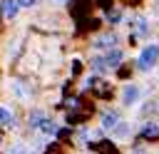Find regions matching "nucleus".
Returning <instances> with one entry per match:
<instances>
[{"label":"nucleus","mask_w":159,"mask_h":154,"mask_svg":"<svg viewBox=\"0 0 159 154\" xmlns=\"http://www.w3.org/2000/svg\"><path fill=\"white\" fill-rule=\"evenodd\" d=\"M132 154H144V149H134V152H132Z\"/></svg>","instance_id":"f3484780"},{"label":"nucleus","mask_w":159,"mask_h":154,"mask_svg":"<svg viewBox=\"0 0 159 154\" xmlns=\"http://www.w3.org/2000/svg\"><path fill=\"white\" fill-rule=\"evenodd\" d=\"M119 62H122V52H119V50H114V52H109V55L104 57V65H107V67H117Z\"/></svg>","instance_id":"423d86ee"},{"label":"nucleus","mask_w":159,"mask_h":154,"mask_svg":"<svg viewBox=\"0 0 159 154\" xmlns=\"http://www.w3.org/2000/svg\"><path fill=\"white\" fill-rule=\"evenodd\" d=\"M137 97H139V89H137L134 84H127L124 92H122V102H124V104H132V102H137Z\"/></svg>","instance_id":"f03ea898"},{"label":"nucleus","mask_w":159,"mask_h":154,"mask_svg":"<svg viewBox=\"0 0 159 154\" xmlns=\"http://www.w3.org/2000/svg\"><path fill=\"white\" fill-rule=\"evenodd\" d=\"M10 154H30V152H27L25 147H12V152H10Z\"/></svg>","instance_id":"4468645a"},{"label":"nucleus","mask_w":159,"mask_h":154,"mask_svg":"<svg viewBox=\"0 0 159 154\" xmlns=\"http://www.w3.org/2000/svg\"><path fill=\"white\" fill-rule=\"evenodd\" d=\"M109 45H114V35H112V37L107 35V37H102V40H97V47H109Z\"/></svg>","instance_id":"9d476101"},{"label":"nucleus","mask_w":159,"mask_h":154,"mask_svg":"<svg viewBox=\"0 0 159 154\" xmlns=\"http://www.w3.org/2000/svg\"><path fill=\"white\" fill-rule=\"evenodd\" d=\"M17 2V7H32L35 5V0H15Z\"/></svg>","instance_id":"ddd939ff"},{"label":"nucleus","mask_w":159,"mask_h":154,"mask_svg":"<svg viewBox=\"0 0 159 154\" xmlns=\"http://www.w3.org/2000/svg\"><path fill=\"white\" fill-rule=\"evenodd\" d=\"M92 149H94L97 154H117V147H114L109 139H104V142H99V144H92Z\"/></svg>","instance_id":"7ed1b4c3"},{"label":"nucleus","mask_w":159,"mask_h":154,"mask_svg":"<svg viewBox=\"0 0 159 154\" xmlns=\"http://www.w3.org/2000/svg\"><path fill=\"white\" fill-rule=\"evenodd\" d=\"M157 60H159V45H147L142 50V55H139V67L142 70H149Z\"/></svg>","instance_id":"f257e3e1"},{"label":"nucleus","mask_w":159,"mask_h":154,"mask_svg":"<svg viewBox=\"0 0 159 154\" xmlns=\"http://www.w3.org/2000/svg\"><path fill=\"white\" fill-rule=\"evenodd\" d=\"M12 122H15V119H12V114H10L5 107H0V124H2V127H10Z\"/></svg>","instance_id":"6e6552de"},{"label":"nucleus","mask_w":159,"mask_h":154,"mask_svg":"<svg viewBox=\"0 0 159 154\" xmlns=\"http://www.w3.org/2000/svg\"><path fill=\"white\" fill-rule=\"evenodd\" d=\"M92 65H94V70H104V67H107L102 57H94V62H92Z\"/></svg>","instance_id":"f8f14e48"},{"label":"nucleus","mask_w":159,"mask_h":154,"mask_svg":"<svg viewBox=\"0 0 159 154\" xmlns=\"http://www.w3.org/2000/svg\"><path fill=\"white\" fill-rule=\"evenodd\" d=\"M40 122H42V112H35L32 119H30V124H32V127H40Z\"/></svg>","instance_id":"9b49d317"},{"label":"nucleus","mask_w":159,"mask_h":154,"mask_svg":"<svg viewBox=\"0 0 159 154\" xmlns=\"http://www.w3.org/2000/svg\"><path fill=\"white\" fill-rule=\"evenodd\" d=\"M142 139H159V124H147L142 129Z\"/></svg>","instance_id":"20e7f679"},{"label":"nucleus","mask_w":159,"mask_h":154,"mask_svg":"<svg viewBox=\"0 0 159 154\" xmlns=\"http://www.w3.org/2000/svg\"><path fill=\"white\" fill-rule=\"evenodd\" d=\"M40 127H42V132H47V134H57V124H55V122H50V119H42V122H40Z\"/></svg>","instance_id":"1a4fd4ad"},{"label":"nucleus","mask_w":159,"mask_h":154,"mask_svg":"<svg viewBox=\"0 0 159 154\" xmlns=\"http://www.w3.org/2000/svg\"><path fill=\"white\" fill-rule=\"evenodd\" d=\"M2 12H5V17H7V20H12V17H15V12H17V2H15V0H5Z\"/></svg>","instance_id":"39448f33"},{"label":"nucleus","mask_w":159,"mask_h":154,"mask_svg":"<svg viewBox=\"0 0 159 154\" xmlns=\"http://www.w3.org/2000/svg\"><path fill=\"white\" fill-rule=\"evenodd\" d=\"M99 5L102 7H109V0H99Z\"/></svg>","instance_id":"dca6fc26"},{"label":"nucleus","mask_w":159,"mask_h":154,"mask_svg":"<svg viewBox=\"0 0 159 154\" xmlns=\"http://www.w3.org/2000/svg\"><path fill=\"white\" fill-rule=\"evenodd\" d=\"M117 122H119V117L114 114V112H104V117H102V124L109 129V127H117Z\"/></svg>","instance_id":"0eeeda50"},{"label":"nucleus","mask_w":159,"mask_h":154,"mask_svg":"<svg viewBox=\"0 0 159 154\" xmlns=\"http://www.w3.org/2000/svg\"><path fill=\"white\" fill-rule=\"evenodd\" d=\"M107 17H109V22H119V12H117V10H114V12H109Z\"/></svg>","instance_id":"2eb2a0df"}]
</instances>
